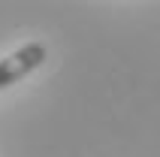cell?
I'll return each mask as SVG.
<instances>
[{
    "label": "cell",
    "mask_w": 160,
    "mask_h": 157,
    "mask_svg": "<svg viewBox=\"0 0 160 157\" xmlns=\"http://www.w3.org/2000/svg\"><path fill=\"white\" fill-rule=\"evenodd\" d=\"M45 54L48 52H45L42 43H27L18 52H12L9 58H3L0 61V91L6 85H12V82H18V78H24L30 70H36L45 61Z\"/></svg>",
    "instance_id": "obj_1"
}]
</instances>
